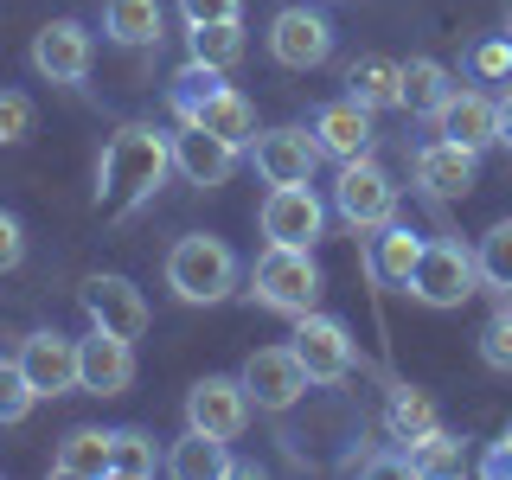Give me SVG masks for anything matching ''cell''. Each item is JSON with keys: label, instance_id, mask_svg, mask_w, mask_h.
Masks as SVG:
<instances>
[{"label": "cell", "instance_id": "60d3db41", "mask_svg": "<svg viewBox=\"0 0 512 480\" xmlns=\"http://www.w3.org/2000/svg\"><path fill=\"white\" fill-rule=\"evenodd\" d=\"M506 436H512V423H506Z\"/></svg>", "mask_w": 512, "mask_h": 480}, {"label": "cell", "instance_id": "d590c367", "mask_svg": "<svg viewBox=\"0 0 512 480\" xmlns=\"http://www.w3.org/2000/svg\"><path fill=\"white\" fill-rule=\"evenodd\" d=\"M20 263H26V224L0 205V276H13Z\"/></svg>", "mask_w": 512, "mask_h": 480}, {"label": "cell", "instance_id": "5bb4252c", "mask_svg": "<svg viewBox=\"0 0 512 480\" xmlns=\"http://www.w3.org/2000/svg\"><path fill=\"white\" fill-rule=\"evenodd\" d=\"M135 384V340L109 327H90L77 340V391L84 397H122Z\"/></svg>", "mask_w": 512, "mask_h": 480}, {"label": "cell", "instance_id": "f1b7e54d", "mask_svg": "<svg viewBox=\"0 0 512 480\" xmlns=\"http://www.w3.org/2000/svg\"><path fill=\"white\" fill-rule=\"evenodd\" d=\"M116 436V448H109V474H122V480H148V474H167V448H160L148 429H135V423H122V429H109Z\"/></svg>", "mask_w": 512, "mask_h": 480}, {"label": "cell", "instance_id": "d6a6232c", "mask_svg": "<svg viewBox=\"0 0 512 480\" xmlns=\"http://www.w3.org/2000/svg\"><path fill=\"white\" fill-rule=\"evenodd\" d=\"M480 365L487 372H512V301H500V314L480 327Z\"/></svg>", "mask_w": 512, "mask_h": 480}, {"label": "cell", "instance_id": "e0dca14e", "mask_svg": "<svg viewBox=\"0 0 512 480\" xmlns=\"http://www.w3.org/2000/svg\"><path fill=\"white\" fill-rule=\"evenodd\" d=\"M13 359L26 365L32 391L39 397H64L77 391V340H64L58 327H32L20 346H13Z\"/></svg>", "mask_w": 512, "mask_h": 480}, {"label": "cell", "instance_id": "83f0119b", "mask_svg": "<svg viewBox=\"0 0 512 480\" xmlns=\"http://www.w3.org/2000/svg\"><path fill=\"white\" fill-rule=\"evenodd\" d=\"M442 416H436V397L429 391H391V404H384V436H391L397 448H410V442H423L429 429H436Z\"/></svg>", "mask_w": 512, "mask_h": 480}, {"label": "cell", "instance_id": "44dd1931", "mask_svg": "<svg viewBox=\"0 0 512 480\" xmlns=\"http://www.w3.org/2000/svg\"><path fill=\"white\" fill-rule=\"evenodd\" d=\"M103 39L122 52H154L167 39V7L160 0H103Z\"/></svg>", "mask_w": 512, "mask_h": 480}, {"label": "cell", "instance_id": "603a6c76", "mask_svg": "<svg viewBox=\"0 0 512 480\" xmlns=\"http://www.w3.org/2000/svg\"><path fill=\"white\" fill-rule=\"evenodd\" d=\"M109 448H116V436H109V429L77 423V429H64L58 448H52V474H58V480H103V474H109Z\"/></svg>", "mask_w": 512, "mask_h": 480}, {"label": "cell", "instance_id": "ac0fdd59", "mask_svg": "<svg viewBox=\"0 0 512 480\" xmlns=\"http://www.w3.org/2000/svg\"><path fill=\"white\" fill-rule=\"evenodd\" d=\"M429 135H448V141H461V148H474V154L500 148V96H487V90H455V96L436 109Z\"/></svg>", "mask_w": 512, "mask_h": 480}, {"label": "cell", "instance_id": "f35d334b", "mask_svg": "<svg viewBox=\"0 0 512 480\" xmlns=\"http://www.w3.org/2000/svg\"><path fill=\"white\" fill-rule=\"evenodd\" d=\"M500 148L512 154V84L500 90Z\"/></svg>", "mask_w": 512, "mask_h": 480}, {"label": "cell", "instance_id": "277c9868", "mask_svg": "<svg viewBox=\"0 0 512 480\" xmlns=\"http://www.w3.org/2000/svg\"><path fill=\"white\" fill-rule=\"evenodd\" d=\"M410 301H423V308H461V301L480 295V263L474 250L461 244V237H429L423 244V263L410 269L404 282Z\"/></svg>", "mask_w": 512, "mask_h": 480}, {"label": "cell", "instance_id": "ffe728a7", "mask_svg": "<svg viewBox=\"0 0 512 480\" xmlns=\"http://www.w3.org/2000/svg\"><path fill=\"white\" fill-rule=\"evenodd\" d=\"M423 244H429V237L416 231V224L391 218L384 231L365 237V269H372V276H378L384 288H404V282H410V269L423 263Z\"/></svg>", "mask_w": 512, "mask_h": 480}, {"label": "cell", "instance_id": "2e32d148", "mask_svg": "<svg viewBox=\"0 0 512 480\" xmlns=\"http://www.w3.org/2000/svg\"><path fill=\"white\" fill-rule=\"evenodd\" d=\"M237 160H244V148L237 141H224V135H212V128H192V122H180V135H173V173H180L186 186H224L237 173Z\"/></svg>", "mask_w": 512, "mask_h": 480}, {"label": "cell", "instance_id": "5b68a950", "mask_svg": "<svg viewBox=\"0 0 512 480\" xmlns=\"http://www.w3.org/2000/svg\"><path fill=\"white\" fill-rule=\"evenodd\" d=\"M333 218H340L346 231H359V237H372V231H384V224L397 218V180L378 167L372 154L340 160V180H333Z\"/></svg>", "mask_w": 512, "mask_h": 480}, {"label": "cell", "instance_id": "8d00e7d4", "mask_svg": "<svg viewBox=\"0 0 512 480\" xmlns=\"http://www.w3.org/2000/svg\"><path fill=\"white\" fill-rule=\"evenodd\" d=\"M474 71L480 77H506L512 71V39L500 32V39H487V45H474Z\"/></svg>", "mask_w": 512, "mask_h": 480}, {"label": "cell", "instance_id": "8992f818", "mask_svg": "<svg viewBox=\"0 0 512 480\" xmlns=\"http://www.w3.org/2000/svg\"><path fill=\"white\" fill-rule=\"evenodd\" d=\"M250 167L263 173L269 186H308L314 180V167L327 154H320V141H314V128H301V122H282V128H256V141H250Z\"/></svg>", "mask_w": 512, "mask_h": 480}, {"label": "cell", "instance_id": "836d02e7", "mask_svg": "<svg viewBox=\"0 0 512 480\" xmlns=\"http://www.w3.org/2000/svg\"><path fill=\"white\" fill-rule=\"evenodd\" d=\"M32 122H39V109H32L26 90H0V148H20L32 135Z\"/></svg>", "mask_w": 512, "mask_h": 480}, {"label": "cell", "instance_id": "74e56055", "mask_svg": "<svg viewBox=\"0 0 512 480\" xmlns=\"http://www.w3.org/2000/svg\"><path fill=\"white\" fill-rule=\"evenodd\" d=\"M480 474H487V480H512V436H500L487 455H480Z\"/></svg>", "mask_w": 512, "mask_h": 480}, {"label": "cell", "instance_id": "ab89813d", "mask_svg": "<svg viewBox=\"0 0 512 480\" xmlns=\"http://www.w3.org/2000/svg\"><path fill=\"white\" fill-rule=\"evenodd\" d=\"M506 39H512V7H506Z\"/></svg>", "mask_w": 512, "mask_h": 480}, {"label": "cell", "instance_id": "52a82bcc", "mask_svg": "<svg viewBox=\"0 0 512 480\" xmlns=\"http://www.w3.org/2000/svg\"><path fill=\"white\" fill-rule=\"evenodd\" d=\"M244 391H250V404L263 410V416H282V410H295L301 397H308V365H301V352L295 346H263V352H250L244 359Z\"/></svg>", "mask_w": 512, "mask_h": 480}, {"label": "cell", "instance_id": "6da1fadb", "mask_svg": "<svg viewBox=\"0 0 512 480\" xmlns=\"http://www.w3.org/2000/svg\"><path fill=\"white\" fill-rule=\"evenodd\" d=\"M173 173V135L154 122H122L116 135H109L103 160H96V212L103 218H135L141 205L154 199L160 186H167Z\"/></svg>", "mask_w": 512, "mask_h": 480}, {"label": "cell", "instance_id": "1f68e13d", "mask_svg": "<svg viewBox=\"0 0 512 480\" xmlns=\"http://www.w3.org/2000/svg\"><path fill=\"white\" fill-rule=\"evenodd\" d=\"M32 404H45L39 391H32V378H26V365L13 359V352H0V429H20Z\"/></svg>", "mask_w": 512, "mask_h": 480}, {"label": "cell", "instance_id": "7a4b0ae2", "mask_svg": "<svg viewBox=\"0 0 512 480\" xmlns=\"http://www.w3.org/2000/svg\"><path fill=\"white\" fill-rule=\"evenodd\" d=\"M237 276H244L237 250L212 231H186L180 244L167 250V288L186 308H218L224 295H237Z\"/></svg>", "mask_w": 512, "mask_h": 480}, {"label": "cell", "instance_id": "4fadbf2b", "mask_svg": "<svg viewBox=\"0 0 512 480\" xmlns=\"http://www.w3.org/2000/svg\"><path fill=\"white\" fill-rule=\"evenodd\" d=\"M269 58L282 71H320L333 58V20L314 7H282L269 20Z\"/></svg>", "mask_w": 512, "mask_h": 480}, {"label": "cell", "instance_id": "b9f144b4", "mask_svg": "<svg viewBox=\"0 0 512 480\" xmlns=\"http://www.w3.org/2000/svg\"><path fill=\"white\" fill-rule=\"evenodd\" d=\"M506 301H512V295H506Z\"/></svg>", "mask_w": 512, "mask_h": 480}, {"label": "cell", "instance_id": "9a60e30c", "mask_svg": "<svg viewBox=\"0 0 512 480\" xmlns=\"http://www.w3.org/2000/svg\"><path fill=\"white\" fill-rule=\"evenodd\" d=\"M77 301H84V314H90V327H109V333H122V340H141L148 333V295H141L128 276H90L84 288H77Z\"/></svg>", "mask_w": 512, "mask_h": 480}, {"label": "cell", "instance_id": "f546056e", "mask_svg": "<svg viewBox=\"0 0 512 480\" xmlns=\"http://www.w3.org/2000/svg\"><path fill=\"white\" fill-rule=\"evenodd\" d=\"M468 468V442L455 436V429H429L423 442H410V474H423V480H442V474H461Z\"/></svg>", "mask_w": 512, "mask_h": 480}, {"label": "cell", "instance_id": "3957f363", "mask_svg": "<svg viewBox=\"0 0 512 480\" xmlns=\"http://www.w3.org/2000/svg\"><path fill=\"white\" fill-rule=\"evenodd\" d=\"M320 288H327V276H320L314 250H301V244H269V250L250 263V288H244V295L256 301V308L282 314V320H301V314L320 308Z\"/></svg>", "mask_w": 512, "mask_h": 480}, {"label": "cell", "instance_id": "8fae6325", "mask_svg": "<svg viewBox=\"0 0 512 480\" xmlns=\"http://www.w3.org/2000/svg\"><path fill=\"white\" fill-rule=\"evenodd\" d=\"M256 224H263V237L269 244H301V250H314L320 237H327V199L308 186H269V199H263V212H256Z\"/></svg>", "mask_w": 512, "mask_h": 480}, {"label": "cell", "instance_id": "7402d4cb", "mask_svg": "<svg viewBox=\"0 0 512 480\" xmlns=\"http://www.w3.org/2000/svg\"><path fill=\"white\" fill-rule=\"evenodd\" d=\"M346 96L359 109H404V64L397 58H378V52H365V58H352L346 64Z\"/></svg>", "mask_w": 512, "mask_h": 480}, {"label": "cell", "instance_id": "4dcf8cb0", "mask_svg": "<svg viewBox=\"0 0 512 480\" xmlns=\"http://www.w3.org/2000/svg\"><path fill=\"white\" fill-rule=\"evenodd\" d=\"M474 263H480V288L487 295H512V218H500L487 237L474 244Z\"/></svg>", "mask_w": 512, "mask_h": 480}, {"label": "cell", "instance_id": "9c48e42d", "mask_svg": "<svg viewBox=\"0 0 512 480\" xmlns=\"http://www.w3.org/2000/svg\"><path fill=\"white\" fill-rule=\"evenodd\" d=\"M288 346L301 352V365H308L314 384H346L352 365H359V340L346 333V320H333V314H320V308L295 320Z\"/></svg>", "mask_w": 512, "mask_h": 480}, {"label": "cell", "instance_id": "ba28073f", "mask_svg": "<svg viewBox=\"0 0 512 480\" xmlns=\"http://www.w3.org/2000/svg\"><path fill=\"white\" fill-rule=\"evenodd\" d=\"M410 180L423 199H436V205H455V199H468V192L480 186V154L474 148H461V141H423V148L410 154Z\"/></svg>", "mask_w": 512, "mask_h": 480}, {"label": "cell", "instance_id": "d6986e66", "mask_svg": "<svg viewBox=\"0 0 512 480\" xmlns=\"http://www.w3.org/2000/svg\"><path fill=\"white\" fill-rule=\"evenodd\" d=\"M308 128H314V141H320V154H327V160H359V154H372V141H378L372 109H359L352 96H340V103H320Z\"/></svg>", "mask_w": 512, "mask_h": 480}, {"label": "cell", "instance_id": "484cf974", "mask_svg": "<svg viewBox=\"0 0 512 480\" xmlns=\"http://www.w3.org/2000/svg\"><path fill=\"white\" fill-rule=\"evenodd\" d=\"M455 90H461V84H455V71H448L442 58H410V64H404V109H410V116L436 122V109H442Z\"/></svg>", "mask_w": 512, "mask_h": 480}, {"label": "cell", "instance_id": "30bf717a", "mask_svg": "<svg viewBox=\"0 0 512 480\" xmlns=\"http://www.w3.org/2000/svg\"><path fill=\"white\" fill-rule=\"evenodd\" d=\"M32 71L45 77V84H84L90 64H96V32L84 20H45L39 32H32Z\"/></svg>", "mask_w": 512, "mask_h": 480}, {"label": "cell", "instance_id": "cb8c5ba5", "mask_svg": "<svg viewBox=\"0 0 512 480\" xmlns=\"http://www.w3.org/2000/svg\"><path fill=\"white\" fill-rule=\"evenodd\" d=\"M167 474H173V480H218V474H237L231 442L205 436V429H180V436L167 442Z\"/></svg>", "mask_w": 512, "mask_h": 480}, {"label": "cell", "instance_id": "d4e9b609", "mask_svg": "<svg viewBox=\"0 0 512 480\" xmlns=\"http://www.w3.org/2000/svg\"><path fill=\"white\" fill-rule=\"evenodd\" d=\"M180 122H192V128H212V135H224V141H237V148H250L256 141V103L244 90H231V84H218L212 96H205L192 116H180Z\"/></svg>", "mask_w": 512, "mask_h": 480}, {"label": "cell", "instance_id": "7c38bea8", "mask_svg": "<svg viewBox=\"0 0 512 480\" xmlns=\"http://www.w3.org/2000/svg\"><path fill=\"white\" fill-rule=\"evenodd\" d=\"M250 391L244 378H224V372H205L199 384L186 391V429H205V436L218 442H237L250 429Z\"/></svg>", "mask_w": 512, "mask_h": 480}, {"label": "cell", "instance_id": "4316f807", "mask_svg": "<svg viewBox=\"0 0 512 480\" xmlns=\"http://www.w3.org/2000/svg\"><path fill=\"white\" fill-rule=\"evenodd\" d=\"M186 45L199 64H212V71H237V64L250 58V32L244 20H212V26H186Z\"/></svg>", "mask_w": 512, "mask_h": 480}, {"label": "cell", "instance_id": "e575fe53", "mask_svg": "<svg viewBox=\"0 0 512 480\" xmlns=\"http://www.w3.org/2000/svg\"><path fill=\"white\" fill-rule=\"evenodd\" d=\"M186 26H212V20H244V0H173Z\"/></svg>", "mask_w": 512, "mask_h": 480}]
</instances>
